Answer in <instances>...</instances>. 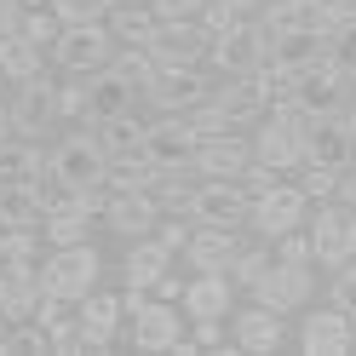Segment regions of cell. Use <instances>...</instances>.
<instances>
[{
    "label": "cell",
    "instance_id": "53",
    "mask_svg": "<svg viewBox=\"0 0 356 356\" xmlns=\"http://www.w3.org/2000/svg\"><path fill=\"white\" fill-rule=\"evenodd\" d=\"M345 121H350V138H356V104H350V109H345Z\"/></svg>",
    "mask_w": 356,
    "mask_h": 356
},
{
    "label": "cell",
    "instance_id": "32",
    "mask_svg": "<svg viewBox=\"0 0 356 356\" xmlns=\"http://www.w3.org/2000/svg\"><path fill=\"white\" fill-rule=\"evenodd\" d=\"M270 264H276V248H270V236H253V230H248V241H241V248H236V259L225 264V276H230L236 287H253L264 270H270Z\"/></svg>",
    "mask_w": 356,
    "mask_h": 356
},
{
    "label": "cell",
    "instance_id": "23",
    "mask_svg": "<svg viewBox=\"0 0 356 356\" xmlns=\"http://www.w3.org/2000/svg\"><path fill=\"white\" fill-rule=\"evenodd\" d=\"M184 322H202V316H230L236 310V282L225 270H195V282H184Z\"/></svg>",
    "mask_w": 356,
    "mask_h": 356
},
{
    "label": "cell",
    "instance_id": "9",
    "mask_svg": "<svg viewBox=\"0 0 356 356\" xmlns=\"http://www.w3.org/2000/svg\"><path fill=\"white\" fill-rule=\"evenodd\" d=\"M115 47L121 40L109 35V24H75V29H58L47 58H52L58 75H92L104 63H115Z\"/></svg>",
    "mask_w": 356,
    "mask_h": 356
},
{
    "label": "cell",
    "instance_id": "43",
    "mask_svg": "<svg viewBox=\"0 0 356 356\" xmlns=\"http://www.w3.org/2000/svg\"><path fill=\"white\" fill-rule=\"evenodd\" d=\"M327 63H339L345 75H356V17L327 29Z\"/></svg>",
    "mask_w": 356,
    "mask_h": 356
},
{
    "label": "cell",
    "instance_id": "38",
    "mask_svg": "<svg viewBox=\"0 0 356 356\" xmlns=\"http://www.w3.org/2000/svg\"><path fill=\"white\" fill-rule=\"evenodd\" d=\"M109 12H115V0H52V17L63 29H75V24H109Z\"/></svg>",
    "mask_w": 356,
    "mask_h": 356
},
{
    "label": "cell",
    "instance_id": "8",
    "mask_svg": "<svg viewBox=\"0 0 356 356\" xmlns=\"http://www.w3.org/2000/svg\"><path fill=\"white\" fill-rule=\"evenodd\" d=\"M213 92H218V75L207 70V63H178V70H155V81L144 86L138 104L161 109V115H184V109H195Z\"/></svg>",
    "mask_w": 356,
    "mask_h": 356
},
{
    "label": "cell",
    "instance_id": "14",
    "mask_svg": "<svg viewBox=\"0 0 356 356\" xmlns=\"http://www.w3.org/2000/svg\"><path fill=\"white\" fill-rule=\"evenodd\" d=\"M310 218V202H305V190L293 184V178H282L276 190H264V195H253V213H248V230L253 236H282V230H299Z\"/></svg>",
    "mask_w": 356,
    "mask_h": 356
},
{
    "label": "cell",
    "instance_id": "22",
    "mask_svg": "<svg viewBox=\"0 0 356 356\" xmlns=\"http://www.w3.org/2000/svg\"><path fill=\"white\" fill-rule=\"evenodd\" d=\"M299 350H305V356H350V310L316 305V310L299 322Z\"/></svg>",
    "mask_w": 356,
    "mask_h": 356
},
{
    "label": "cell",
    "instance_id": "15",
    "mask_svg": "<svg viewBox=\"0 0 356 356\" xmlns=\"http://www.w3.org/2000/svg\"><path fill=\"white\" fill-rule=\"evenodd\" d=\"M356 104V75H345L339 63H316V70L299 75V109L305 115H345Z\"/></svg>",
    "mask_w": 356,
    "mask_h": 356
},
{
    "label": "cell",
    "instance_id": "37",
    "mask_svg": "<svg viewBox=\"0 0 356 356\" xmlns=\"http://www.w3.org/2000/svg\"><path fill=\"white\" fill-rule=\"evenodd\" d=\"M47 339H52V356H92V339H86V327H81L75 310L47 327Z\"/></svg>",
    "mask_w": 356,
    "mask_h": 356
},
{
    "label": "cell",
    "instance_id": "46",
    "mask_svg": "<svg viewBox=\"0 0 356 356\" xmlns=\"http://www.w3.org/2000/svg\"><path fill=\"white\" fill-rule=\"evenodd\" d=\"M241 184H248V195H264V190H276V184H282V172H276V167H264V161H253L248 172H241Z\"/></svg>",
    "mask_w": 356,
    "mask_h": 356
},
{
    "label": "cell",
    "instance_id": "42",
    "mask_svg": "<svg viewBox=\"0 0 356 356\" xmlns=\"http://www.w3.org/2000/svg\"><path fill=\"white\" fill-rule=\"evenodd\" d=\"M293 184L305 190V202L316 207V202H333V195H339V172H333V167H310V161H305Z\"/></svg>",
    "mask_w": 356,
    "mask_h": 356
},
{
    "label": "cell",
    "instance_id": "11",
    "mask_svg": "<svg viewBox=\"0 0 356 356\" xmlns=\"http://www.w3.org/2000/svg\"><path fill=\"white\" fill-rule=\"evenodd\" d=\"M253 195L241 178H202L190 195V225H225V230H248Z\"/></svg>",
    "mask_w": 356,
    "mask_h": 356
},
{
    "label": "cell",
    "instance_id": "44",
    "mask_svg": "<svg viewBox=\"0 0 356 356\" xmlns=\"http://www.w3.org/2000/svg\"><path fill=\"white\" fill-rule=\"evenodd\" d=\"M184 121L195 127V138H213V132H230V115H225V104H218V98H202L195 109H184Z\"/></svg>",
    "mask_w": 356,
    "mask_h": 356
},
{
    "label": "cell",
    "instance_id": "24",
    "mask_svg": "<svg viewBox=\"0 0 356 356\" xmlns=\"http://www.w3.org/2000/svg\"><path fill=\"white\" fill-rule=\"evenodd\" d=\"M248 241V230H225V225H195L190 241H184V259L190 270H225V264L236 259V248Z\"/></svg>",
    "mask_w": 356,
    "mask_h": 356
},
{
    "label": "cell",
    "instance_id": "3",
    "mask_svg": "<svg viewBox=\"0 0 356 356\" xmlns=\"http://www.w3.org/2000/svg\"><path fill=\"white\" fill-rule=\"evenodd\" d=\"M270 63V35H264L259 17H236L230 29H218L207 40V70L218 81H236V75H259Z\"/></svg>",
    "mask_w": 356,
    "mask_h": 356
},
{
    "label": "cell",
    "instance_id": "21",
    "mask_svg": "<svg viewBox=\"0 0 356 356\" xmlns=\"http://www.w3.org/2000/svg\"><path fill=\"white\" fill-rule=\"evenodd\" d=\"M127 109H138V86H132L115 63H104V70H92L86 75V127H98V121H109V115H127Z\"/></svg>",
    "mask_w": 356,
    "mask_h": 356
},
{
    "label": "cell",
    "instance_id": "36",
    "mask_svg": "<svg viewBox=\"0 0 356 356\" xmlns=\"http://www.w3.org/2000/svg\"><path fill=\"white\" fill-rule=\"evenodd\" d=\"M155 178H161V167L149 161V155H121V161H109V190H149Z\"/></svg>",
    "mask_w": 356,
    "mask_h": 356
},
{
    "label": "cell",
    "instance_id": "56",
    "mask_svg": "<svg viewBox=\"0 0 356 356\" xmlns=\"http://www.w3.org/2000/svg\"><path fill=\"white\" fill-rule=\"evenodd\" d=\"M0 98H6V75H0Z\"/></svg>",
    "mask_w": 356,
    "mask_h": 356
},
{
    "label": "cell",
    "instance_id": "1",
    "mask_svg": "<svg viewBox=\"0 0 356 356\" xmlns=\"http://www.w3.org/2000/svg\"><path fill=\"white\" fill-rule=\"evenodd\" d=\"M47 178H58L63 190H98L109 184V155L98 144L92 127H75V132H58L52 149H47Z\"/></svg>",
    "mask_w": 356,
    "mask_h": 356
},
{
    "label": "cell",
    "instance_id": "12",
    "mask_svg": "<svg viewBox=\"0 0 356 356\" xmlns=\"http://www.w3.org/2000/svg\"><path fill=\"white\" fill-rule=\"evenodd\" d=\"M75 316L92 339V356H109V350H127V305H121V287H92Z\"/></svg>",
    "mask_w": 356,
    "mask_h": 356
},
{
    "label": "cell",
    "instance_id": "19",
    "mask_svg": "<svg viewBox=\"0 0 356 356\" xmlns=\"http://www.w3.org/2000/svg\"><path fill=\"white\" fill-rule=\"evenodd\" d=\"M305 161H310V167H333V172L356 167L350 121H345V115H310V127H305Z\"/></svg>",
    "mask_w": 356,
    "mask_h": 356
},
{
    "label": "cell",
    "instance_id": "57",
    "mask_svg": "<svg viewBox=\"0 0 356 356\" xmlns=\"http://www.w3.org/2000/svg\"><path fill=\"white\" fill-rule=\"evenodd\" d=\"M0 58H6V35H0Z\"/></svg>",
    "mask_w": 356,
    "mask_h": 356
},
{
    "label": "cell",
    "instance_id": "41",
    "mask_svg": "<svg viewBox=\"0 0 356 356\" xmlns=\"http://www.w3.org/2000/svg\"><path fill=\"white\" fill-rule=\"evenodd\" d=\"M47 350H52V339H47V327H40V322H12L6 350H0V356H47Z\"/></svg>",
    "mask_w": 356,
    "mask_h": 356
},
{
    "label": "cell",
    "instance_id": "2",
    "mask_svg": "<svg viewBox=\"0 0 356 356\" xmlns=\"http://www.w3.org/2000/svg\"><path fill=\"white\" fill-rule=\"evenodd\" d=\"M305 127H310V115H305L299 104H276V109H264V121L253 127V161L276 167L282 178H287V172H299V167H305Z\"/></svg>",
    "mask_w": 356,
    "mask_h": 356
},
{
    "label": "cell",
    "instance_id": "30",
    "mask_svg": "<svg viewBox=\"0 0 356 356\" xmlns=\"http://www.w3.org/2000/svg\"><path fill=\"white\" fill-rule=\"evenodd\" d=\"M92 132H98V144H104V155H109V161H121V155H138V149H144V132H149V121H138V115L127 109V115H109V121H98Z\"/></svg>",
    "mask_w": 356,
    "mask_h": 356
},
{
    "label": "cell",
    "instance_id": "40",
    "mask_svg": "<svg viewBox=\"0 0 356 356\" xmlns=\"http://www.w3.org/2000/svg\"><path fill=\"white\" fill-rule=\"evenodd\" d=\"M58 17H52V6H29L24 12V29H17V40H29V47H40V52H52V40H58Z\"/></svg>",
    "mask_w": 356,
    "mask_h": 356
},
{
    "label": "cell",
    "instance_id": "13",
    "mask_svg": "<svg viewBox=\"0 0 356 356\" xmlns=\"http://www.w3.org/2000/svg\"><path fill=\"white\" fill-rule=\"evenodd\" d=\"M230 345L241 356H276L287 345V316L270 310V305H259V299L241 305V310H230Z\"/></svg>",
    "mask_w": 356,
    "mask_h": 356
},
{
    "label": "cell",
    "instance_id": "49",
    "mask_svg": "<svg viewBox=\"0 0 356 356\" xmlns=\"http://www.w3.org/2000/svg\"><path fill=\"white\" fill-rule=\"evenodd\" d=\"M339 202H345V207H356V167H345V172H339Z\"/></svg>",
    "mask_w": 356,
    "mask_h": 356
},
{
    "label": "cell",
    "instance_id": "5",
    "mask_svg": "<svg viewBox=\"0 0 356 356\" xmlns=\"http://www.w3.org/2000/svg\"><path fill=\"white\" fill-rule=\"evenodd\" d=\"M305 230H310V259H316L322 270H339V264L356 259V207H345L339 195L310 207Z\"/></svg>",
    "mask_w": 356,
    "mask_h": 356
},
{
    "label": "cell",
    "instance_id": "26",
    "mask_svg": "<svg viewBox=\"0 0 356 356\" xmlns=\"http://www.w3.org/2000/svg\"><path fill=\"white\" fill-rule=\"evenodd\" d=\"M167 270H172V248H161V236H155V230L138 236V241H127V259H121V282L127 287H144V293H149Z\"/></svg>",
    "mask_w": 356,
    "mask_h": 356
},
{
    "label": "cell",
    "instance_id": "51",
    "mask_svg": "<svg viewBox=\"0 0 356 356\" xmlns=\"http://www.w3.org/2000/svg\"><path fill=\"white\" fill-rule=\"evenodd\" d=\"M230 6H236L241 17H259V6H264V0H230Z\"/></svg>",
    "mask_w": 356,
    "mask_h": 356
},
{
    "label": "cell",
    "instance_id": "47",
    "mask_svg": "<svg viewBox=\"0 0 356 356\" xmlns=\"http://www.w3.org/2000/svg\"><path fill=\"white\" fill-rule=\"evenodd\" d=\"M149 6H155V17L167 24V17H202L207 0H149Z\"/></svg>",
    "mask_w": 356,
    "mask_h": 356
},
{
    "label": "cell",
    "instance_id": "10",
    "mask_svg": "<svg viewBox=\"0 0 356 356\" xmlns=\"http://www.w3.org/2000/svg\"><path fill=\"white\" fill-rule=\"evenodd\" d=\"M248 293H253L259 305L282 310V316H293V310H305L310 299H316V264H310V259H276L270 270L248 287Z\"/></svg>",
    "mask_w": 356,
    "mask_h": 356
},
{
    "label": "cell",
    "instance_id": "25",
    "mask_svg": "<svg viewBox=\"0 0 356 356\" xmlns=\"http://www.w3.org/2000/svg\"><path fill=\"white\" fill-rule=\"evenodd\" d=\"M327 58V29H276L270 35V63L287 75H305Z\"/></svg>",
    "mask_w": 356,
    "mask_h": 356
},
{
    "label": "cell",
    "instance_id": "35",
    "mask_svg": "<svg viewBox=\"0 0 356 356\" xmlns=\"http://www.w3.org/2000/svg\"><path fill=\"white\" fill-rule=\"evenodd\" d=\"M195 184H202L195 172H161V178L149 184V195H155V207H161V213H190Z\"/></svg>",
    "mask_w": 356,
    "mask_h": 356
},
{
    "label": "cell",
    "instance_id": "48",
    "mask_svg": "<svg viewBox=\"0 0 356 356\" xmlns=\"http://www.w3.org/2000/svg\"><path fill=\"white\" fill-rule=\"evenodd\" d=\"M149 293H155V299H178V293H184V282H178V276L167 270L161 282H155V287H149Z\"/></svg>",
    "mask_w": 356,
    "mask_h": 356
},
{
    "label": "cell",
    "instance_id": "54",
    "mask_svg": "<svg viewBox=\"0 0 356 356\" xmlns=\"http://www.w3.org/2000/svg\"><path fill=\"white\" fill-rule=\"evenodd\" d=\"M350 350H356V310H350Z\"/></svg>",
    "mask_w": 356,
    "mask_h": 356
},
{
    "label": "cell",
    "instance_id": "6",
    "mask_svg": "<svg viewBox=\"0 0 356 356\" xmlns=\"http://www.w3.org/2000/svg\"><path fill=\"white\" fill-rule=\"evenodd\" d=\"M6 109H12V132L17 138H58V81H52V70L47 75H35V81H17V86H6Z\"/></svg>",
    "mask_w": 356,
    "mask_h": 356
},
{
    "label": "cell",
    "instance_id": "28",
    "mask_svg": "<svg viewBox=\"0 0 356 356\" xmlns=\"http://www.w3.org/2000/svg\"><path fill=\"white\" fill-rule=\"evenodd\" d=\"M47 138H6L0 144V184H40L47 178Z\"/></svg>",
    "mask_w": 356,
    "mask_h": 356
},
{
    "label": "cell",
    "instance_id": "18",
    "mask_svg": "<svg viewBox=\"0 0 356 356\" xmlns=\"http://www.w3.org/2000/svg\"><path fill=\"white\" fill-rule=\"evenodd\" d=\"M253 167V132H213V138L195 144V178H241Z\"/></svg>",
    "mask_w": 356,
    "mask_h": 356
},
{
    "label": "cell",
    "instance_id": "17",
    "mask_svg": "<svg viewBox=\"0 0 356 356\" xmlns=\"http://www.w3.org/2000/svg\"><path fill=\"white\" fill-rule=\"evenodd\" d=\"M207 40L213 35L202 29V17H167V24H155L144 47L161 70H178V63H207Z\"/></svg>",
    "mask_w": 356,
    "mask_h": 356
},
{
    "label": "cell",
    "instance_id": "55",
    "mask_svg": "<svg viewBox=\"0 0 356 356\" xmlns=\"http://www.w3.org/2000/svg\"><path fill=\"white\" fill-rule=\"evenodd\" d=\"M24 6H52V0H24Z\"/></svg>",
    "mask_w": 356,
    "mask_h": 356
},
{
    "label": "cell",
    "instance_id": "16",
    "mask_svg": "<svg viewBox=\"0 0 356 356\" xmlns=\"http://www.w3.org/2000/svg\"><path fill=\"white\" fill-rule=\"evenodd\" d=\"M195 127L184 121V115H155L149 121V132H144V155L161 172H195Z\"/></svg>",
    "mask_w": 356,
    "mask_h": 356
},
{
    "label": "cell",
    "instance_id": "50",
    "mask_svg": "<svg viewBox=\"0 0 356 356\" xmlns=\"http://www.w3.org/2000/svg\"><path fill=\"white\" fill-rule=\"evenodd\" d=\"M6 138H17V132H12V109H6V98H0V144H6Z\"/></svg>",
    "mask_w": 356,
    "mask_h": 356
},
{
    "label": "cell",
    "instance_id": "33",
    "mask_svg": "<svg viewBox=\"0 0 356 356\" xmlns=\"http://www.w3.org/2000/svg\"><path fill=\"white\" fill-rule=\"evenodd\" d=\"M47 70H52V58L40 52V47H29V40H6V58H0V75H6V86L35 81V75H47Z\"/></svg>",
    "mask_w": 356,
    "mask_h": 356
},
{
    "label": "cell",
    "instance_id": "45",
    "mask_svg": "<svg viewBox=\"0 0 356 356\" xmlns=\"http://www.w3.org/2000/svg\"><path fill=\"white\" fill-rule=\"evenodd\" d=\"M86 115V75H63L58 81V121H81Z\"/></svg>",
    "mask_w": 356,
    "mask_h": 356
},
{
    "label": "cell",
    "instance_id": "27",
    "mask_svg": "<svg viewBox=\"0 0 356 356\" xmlns=\"http://www.w3.org/2000/svg\"><path fill=\"white\" fill-rule=\"evenodd\" d=\"M218 104H225V115H230V127H259L264 121V109H270V98H264V86H259V75H236V81H218V92H213Z\"/></svg>",
    "mask_w": 356,
    "mask_h": 356
},
{
    "label": "cell",
    "instance_id": "34",
    "mask_svg": "<svg viewBox=\"0 0 356 356\" xmlns=\"http://www.w3.org/2000/svg\"><path fill=\"white\" fill-rule=\"evenodd\" d=\"M40 241H47V248H81V241H92V218L52 213V218H40Z\"/></svg>",
    "mask_w": 356,
    "mask_h": 356
},
{
    "label": "cell",
    "instance_id": "29",
    "mask_svg": "<svg viewBox=\"0 0 356 356\" xmlns=\"http://www.w3.org/2000/svg\"><path fill=\"white\" fill-rule=\"evenodd\" d=\"M155 6L149 0H115V12H109V35L121 40V47H144V40L155 35Z\"/></svg>",
    "mask_w": 356,
    "mask_h": 356
},
{
    "label": "cell",
    "instance_id": "4",
    "mask_svg": "<svg viewBox=\"0 0 356 356\" xmlns=\"http://www.w3.org/2000/svg\"><path fill=\"white\" fill-rule=\"evenodd\" d=\"M104 282V253L98 241H81V248H47L40 259V287L63 305H81L92 287Z\"/></svg>",
    "mask_w": 356,
    "mask_h": 356
},
{
    "label": "cell",
    "instance_id": "31",
    "mask_svg": "<svg viewBox=\"0 0 356 356\" xmlns=\"http://www.w3.org/2000/svg\"><path fill=\"white\" fill-rule=\"evenodd\" d=\"M0 225L40 230V184H0Z\"/></svg>",
    "mask_w": 356,
    "mask_h": 356
},
{
    "label": "cell",
    "instance_id": "39",
    "mask_svg": "<svg viewBox=\"0 0 356 356\" xmlns=\"http://www.w3.org/2000/svg\"><path fill=\"white\" fill-rule=\"evenodd\" d=\"M115 70L138 86V98H144V86L155 81V70H161V63L149 58V47H115Z\"/></svg>",
    "mask_w": 356,
    "mask_h": 356
},
{
    "label": "cell",
    "instance_id": "7",
    "mask_svg": "<svg viewBox=\"0 0 356 356\" xmlns=\"http://www.w3.org/2000/svg\"><path fill=\"white\" fill-rule=\"evenodd\" d=\"M184 305L178 299H144L138 310L127 316V350H138V356H167L178 339H184Z\"/></svg>",
    "mask_w": 356,
    "mask_h": 356
},
{
    "label": "cell",
    "instance_id": "52",
    "mask_svg": "<svg viewBox=\"0 0 356 356\" xmlns=\"http://www.w3.org/2000/svg\"><path fill=\"white\" fill-rule=\"evenodd\" d=\"M6 333H12V322H6V316H0V350H6Z\"/></svg>",
    "mask_w": 356,
    "mask_h": 356
},
{
    "label": "cell",
    "instance_id": "20",
    "mask_svg": "<svg viewBox=\"0 0 356 356\" xmlns=\"http://www.w3.org/2000/svg\"><path fill=\"white\" fill-rule=\"evenodd\" d=\"M98 225L109 236H121V241H138V236H149L161 225V207H155L149 190H109V207H104Z\"/></svg>",
    "mask_w": 356,
    "mask_h": 356
}]
</instances>
